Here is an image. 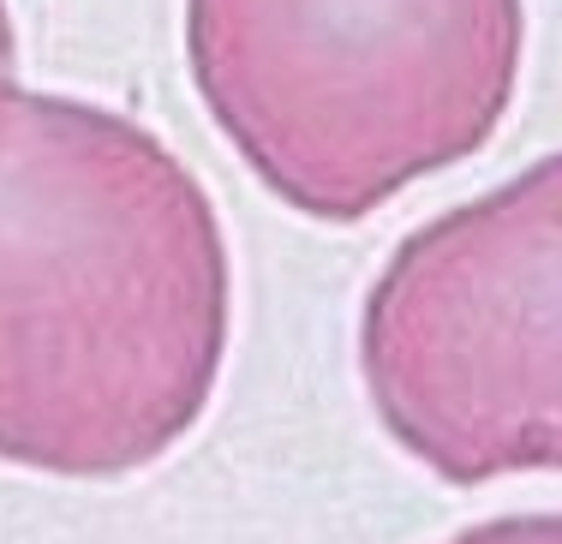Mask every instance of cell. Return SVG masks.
<instances>
[{"label": "cell", "instance_id": "6da1fadb", "mask_svg": "<svg viewBox=\"0 0 562 544\" xmlns=\"http://www.w3.org/2000/svg\"><path fill=\"white\" fill-rule=\"evenodd\" d=\"M234 348L216 197L144 121L0 72V467L114 485L210 413Z\"/></svg>", "mask_w": 562, "mask_h": 544}, {"label": "cell", "instance_id": "7a4b0ae2", "mask_svg": "<svg viewBox=\"0 0 562 544\" xmlns=\"http://www.w3.org/2000/svg\"><path fill=\"white\" fill-rule=\"evenodd\" d=\"M520 60V0H186V66L227 150L329 228L473 162Z\"/></svg>", "mask_w": 562, "mask_h": 544}, {"label": "cell", "instance_id": "3957f363", "mask_svg": "<svg viewBox=\"0 0 562 544\" xmlns=\"http://www.w3.org/2000/svg\"><path fill=\"white\" fill-rule=\"evenodd\" d=\"M359 383L390 443L454 490L562 473V150L383 258Z\"/></svg>", "mask_w": 562, "mask_h": 544}, {"label": "cell", "instance_id": "277c9868", "mask_svg": "<svg viewBox=\"0 0 562 544\" xmlns=\"http://www.w3.org/2000/svg\"><path fill=\"white\" fill-rule=\"evenodd\" d=\"M443 544H562V509H532V514H491Z\"/></svg>", "mask_w": 562, "mask_h": 544}, {"label": "cell", "instance_id": "5b68a950", "mask_svg": "<svg viewBox=\"0 0 562 544\" xmlns=\"http://www.w3.org/2000/svg\"><path fill=\"white\" fill-rule=\"evenodd\" d=\"M19 66V24H12L7 0H0V72H12Z\"/></svg>", "mask_w": 562, "mask_h": 544}]
</instances>
